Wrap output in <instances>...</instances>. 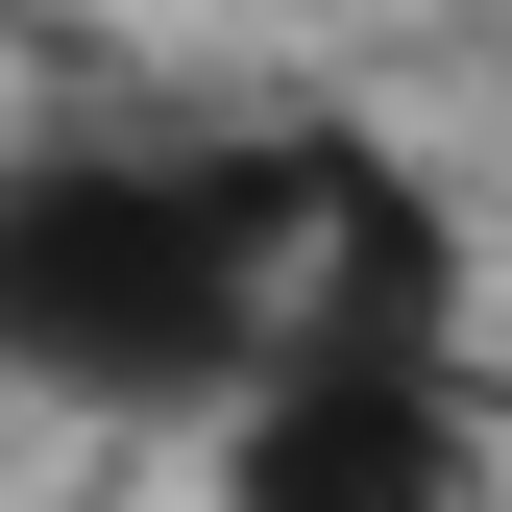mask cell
I'll list each match as a JSON object with an SVG mask.
<instances>
[{
    "instance_id": "cell-2",
    "label": "cell",
    "mask_w": 512,
    "mask_h": 512,
    "mask_svg": "<svg viewBox=\"0 0 512 512\" xmlns=\"http://www.w3.org/2000/svg\"><path fill=\"white\" fill-rule=\"evenodd\" d=\"M220 512H464V366H244Z\"/></svg>"
},
{
    "instance_id": "cell-1",
    "label": "cell",
    "mask_w": 512,
    "mask_h": 512,
    "mask_svg": "<svg viewBox=\"0 0 512 512\" xmlns=\"http://www.w3.org/2000/svg\"><path fill=\"white\" fill-rule=\"evenodd\" d=\"M317 196H342V122H269V147H147V122H74V147H0V391L49 415H196L269 366V317L317 269Z\"/></svg>"
}]
</instances>
